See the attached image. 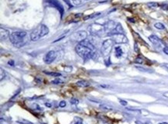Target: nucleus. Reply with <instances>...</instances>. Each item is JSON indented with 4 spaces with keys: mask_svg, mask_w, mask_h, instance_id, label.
Masks as SVG:
<instances>
[{
    "mask_svg": "<svg viewBox=\"0 0 168 124\" xmlns=\"http://www.w3.org/2000/svg\"><path fill=\"white\" fill-rule=\"evenodd\" d=\"M0 72H1V77H0V79H1V80H2V79H3V77H5L6 76V72L3 71V69H2V68H1V69H0Z\"/></svg>",
    "mask_w": 168,
    "mask_h": 124,
    "instance_id": "4be33fe9",
    "label": "nucleus"
},
{
    "mask_svg": "<svg viewBox=\"0 0 168 124\" xmlns=\"http://www.w3.org/2000/svg\"><path fill=\"white\" fill-rule=\"evenodd\" d=\"M17 122L20 124H33L32 122L26 120V119H20V120H17Z\"/></svg>",
    "mask_w": 168,
    "mask_h": 124,
    "instance_id": "f3484780",
    "label": "nucleus"
},
{
    "mask_svg": "<svg viewBox=\"0 0 168 124\" xmlns=\"http://www.w3.org/2000/svg\"><path fill=\"white\" fill-rule=\"evenodd\" d=\"M47 2H48L50 5L53 6V7H55V8L57 9V10L61 13V16L63 15L64 7H63V6L61 5V3L59 2L58 0H47Z\"/></svg>",
    "mask_w": 168,
    "mask_h": 124,
    "instance_id": "6e6552de",
    "label": "nucleus"
},
{
    "mask_svg": "<svg viewBox=\"0 0 168 124\" xmlns=\"http://www.w3.org/2000/svg\"><path fill=\"white\" fill-rule=\"evenodd\" d=\"M62 80H61V79H55V80H53V82H52V83L53 84H55V85H57V84H61V83H62Z\"/></svg>",
    "mask_w": 168,
    "mask_h": 124,
    "instance_id": "412c9836",
    "label": "nucleus"
},
{
    "mask_svg": "<svg viewBox=\"0 0 168 124\" xmlns=\"http://www.w3.org/2000/svg\"><path fill=\"white\" fill-rule=\"evenodd\" d=\"M8 64L10 65H12V66H13V65H14V61H9Z\"/></svg>",
    "mask_w": 168,
    "mask_h": 124,
    "instance_id": "2f4dec72",
    "label": "nucleus"
},
{
    "mask_svg": "<svg viewBox=\"0 0 168 124\" xmlns=\"http://www.w3.org/2000/svg\"><path fill=\"white\" fill-rule=\"evenodd\" d=\"M136 68H137L138 70H139V71H150L148 69H145V68H142V67L136 66Z\"/></svg>",
    "mask_w": 168,
    "mask_h": 124,
    "instance_id": "bb28decb",
    "label": "nucleus"
},
{
    "mask_svg": "<svg viewBox=\"0 0 168 124\" xmlns=\"http://www.w3.org/2000/svg\"><path fill=\"white\" fill-rule=\"evenodd\" d=\"M161 8L164 10H168V4H162Z\"/></svg>",
    "mask_w": 168,
    "mask_h": 124,
    "instance_id": "cd10ccee",
    "label": "nucleus"
},
{
    "mask_svg": "<svg viewBox=\"0 0 168 124\" xmlns=\"http://www.w3.org/2000/svg\"><path fill=\"white\" fill-rule=\"evenodd\" d=\"M154 26H155V27L158 30H164L165 29V26L161 23H155V24H154Z\"/></svg>",
    "mask_w": 168,
    "mask_h": 124,
    "instance_id": "dca6fc26",
    "label": "nucleus"
},
{
    "mask_svg": "<svg viewBox=\"0 0 168 124\" xmlns=\"http://www.w3.org/2000/svg\"><path fill=\"white\" fill-rule=\"evenodd\" d=\"M76 124H82V122H81V121H80V122H78Z\"/></svg>",
    "mask_w": 168,
    "mask_h": 124,
    "instance_id": "e433bc0d",
    "label": "nucleus"
},
{
    "mask_svg": "<svg viewBox=\"0 0 168 124\" xmlns=\"http://www.w3.org/2000/svg\"><path fill=\"white\" fill-rule=\"evenodd\" d=\"M136 63H139V64H143V60L141 59V58H137V59H136Z\"/></svg>",
    "mask_w": 168,
    "mask_h": 124,
    "instance_id": "c85d7f7f",
    "label": "nucleus"
},
{
    "mask_svg": "<svg viewBox=\"0 0 168 124\" xmlns=\"http://www.w3.org/2000/svg\"><path fill=\"white\" fill-rule=\"evenodd\" d=\"M77 54L84 60H88L92 58L95 54V47L93 44L85 39L81 42L78 43V45L75 47Z\"/></svg>",
    "mask_w": 168,
    "mask_h": 124,
    "instance_id": "f257e3e1",
    "label": "nucleus"
},
{
    "mask_svg": "<svg viewBox=\"0 0 168 124\" xmlns=\"http://www.w3.org/2000/svg\"><path fill=\"white\" fill-rule=\"evenodd\" d=\"M84 1V0H72V2H74V4H75V5H81Z\"/></svg>",
    "mask_w": 168,
    "mask_h": 124,
    "instance_id": "aec40b11",
    "label": "nucleus"
},
{
    "mask_svg": "<svg viewBox=\"0 0 168 124\" xmlns=\"http://www.w3.org/2000/svg\"><path fill=\"white\" fill-rule=\"evenodd\" d=\"M119 102L120 104H121L122 106H127V102L126 101H124V100H119Z\"/></svg>",
    "mask_w": 168,
    "mask_h": 124,
    "instance_id": "a878e982",
    "label": "nucleus"
},
{
    "mask_svg": "<svg viewBox=\"0 0 168 124\" xmlns=\"http://www.w3.org/2000/svg\"><path fill=\"white\" fill-rule=\"evenodd\" d=\"M88 37V34L86 31L84 30H81V31H78V32L74 33V34H72L71 36V39H72L74 41H76V42H81L83 40H85Z\"/></svg>",
    "mask_w": 168,
    "mask_h": 124,
    "instance_id": "39448f33",
    "label": "nucleus"
},
{
    "mask_svg": "<svg viewBox=\"0 0 168 124\" xmlns=\"http://www.w3.org/2000/svg\"><path fill=\"white\" fill-rule=\"evenodd\" d=\"M102 108L103 109V110H112V108H111V107L108 106H106V105H102Z\"/></svg>",
    "mask_w": 168,
    "mask_h": 124,
    "instance_id": "b1692460",
    "label": "nucleus"
},
{
    "mask_svg": "<svg viewBox=\"0 0 168 124\" xmlns=\"http://www.w3.org/2000/svg\"><path fill=\"white\" fill-rule=\"evenodd\" d=\"M67 103L65 101H61L60 103H59V106L61 107V108H64V107L66 106Z\"/></svg>",
    "mask_w": 168,
    "mask_h": 124,
    "instance_id": "5701e85b",
    "label": "nucleus"
},
{
    "mask_svg": "<svg viewBox=\"0 0 168 124\" xmlns=\"http://www.w3.org/2000/svg\"><path fill=\"white\" fill-rule=\"evenodd\" d=\"M163 96L166 97V98H168V92H165L164 94H163Z\"/></svg>",
    "mask_w": 168,
    "mask_h": 124,
    "instance_id": "f704fd0d",
    "label": "nucleus"
},
{
    "mask_svg": "<svg viewBox=\"0 0 168 124\" xmlns=\"http://www.w3.org/2000/svg\"><path fill=\"white\" fill-rule=\"evenodd\" d=\"M44 73L47 74H49L50 76H54V77H57V76H61V74L60 73H56V72H47V71H44Z\"/></svg>",
    "mask_w": 168,
    "mask_h": 124,
    "instance_id": "a211bd4d",
    "label": "nucleus"
},
{
    "mask_svg": "<svg viewBox=\"0 0 168 124\" xmlns=\"http://www.w3.org/2000/svg\"><path fill=\"white\" fill-rule=\"evenodd\" d=\"M124 34V29H123V26H122V25L120 24V23H118L117 26H115V29L111 31V33H109V34H108L109 36H113V35H115V34Z\"/></svg>",
    "mask_w": 168,
    "mask_h": 124,
    "instance_id": "f8f14e48",
    "label": "nucleus"
},
{
    "mask_svg": "<svg viewBox=\"0 0 168 124\" xmlns=\"http://www.w3.org/2000/svg\"><path fill=\"white\" fill-rule=\"evenodd\" d=\"M111 37H112V40L115 44H123L128 43L127 37L124 34H115V35L111 36Z\"/></svg>",
    "mask_w": 168,
    "mask_h": 124,
    "instance_id": "0eeeda50",
    "label": "nucleus"
},
{
    "mask_svg": "<svg viewBox=\"0 0 168 124\" xmlns=\"http://www.w3.org/2000/svg\"><path fill=\"white\" fill-rule=\"evenodd\" d=\"M26 32L25 31H16V32H13V34L10 35V41L14 46L17 47H20L24 45V42H23V39L26 37Z\"/></svg>",
    "mask_w": 168,
    "mask_h": 124,
    "instance_id": "f03ea898",
    "label": "nucleus"
},
{
    "mask_svg": "<svg viewBox=\"0 0 168 124\" xmlns=\"http://www.w3.org/2000/svg\"><path fill=\"white\" fill-rule=\"evenodd\" d=\"M88 30L91 34H93V35H99V34L105 31L104 26L100 24H96V23L91 25L88 27Z\"/></svg>",
    "mask_w": 168,
    "mask_h": 124,
    "instance_id": "423d86ee",
    "label": "nucleus"
},
{
    "mask_svg": "<svg viewBox=\"0 0 168 124\" xmlns=\"http://www.w3.org/2000/svg\"><path fill=\"white\" fill-rule=\"evenodd\" d=\"M100 86L101 88H103V89H108V88L110 87L109 86H106V85H101V86Z\"/></svg>",
    "mask_w": 168,
    "mask_h": 124,
    "instance_id": "7c9ffc66",
    "label": "nucleus"
},
{
    "mask_svg": "<svg viewBox=\"0 0 168 124\" xmlns=\"http://www.w3.org/2000/svg\"><path fill=\"white\" fill-rule=\"evenodd\" d=\"M149 40H150V42L152 43L154 46H156V47H160L163 45V42L161 41V40L155 35L150 36V37H149Z\"/></svg>",
    "mask_w": 168,
    "mask_h": 124,
    "instance_id": "9b49d317",
    "label": "nucleus"
},
{
    "mask_svg": "<svg viewBox=\"0 0 168 124\" xmlns=\"http://www.w3.org/2000/svg\"><path fill=\"white\" fill-rule=\"evenodd\" d=\"M0 37H1V40H6L8 37H10V32L7 30L1 28L0 29Z\"/></svg>",
    "mask_w": 168,
    "mask_h": 124,
    "instance_id": "ddd939ff",
    "label": "nucleus"
},
{
    "mask_svg": "<svg viewBox=\"0 0 168 124\" xmlns=\"http://www.w3.org/2000/svg\"><path fill=\"white\" fill-rule=\"evenodd\" d=\"M115 54L116 58H121L122 55H123V49L120 47H116L115 48Z\"/></svg>",
    "mask_w": 168,
    "mask_h": 124,
    "instance_id": "2eb2a0df",
    "label": "nucleus"
},
{
    "mask_svg": "<svg viewBox=\"0 0 168 124\" xmlns=\"http://www.w3.org/2000/svg\"><path fill=\"white\" fill-rule=\"evenodd\" d=\"M147 6L149 7H151V8H156V7H158L159 5L157 2H148Z\"/></svg>",
    "mask_w": 168,
    "mask_h": 124,
    "instance_id": "6ab92c4d",
    "label": "nucleus"
},
{
    "mask_svg": "<svg viewBox=\"0 0 168 124\" xmlns=\"http://www.w3.org/2000/svg\"><path fill=\"white\" fill-rule=\"evenodd\" d=\"M56 58H57V54H56V52L53 51V50H50V51H49L46 54L45 58H44V61L47 64H50L56 59Z\"/></svg>",
    "mask_w": 168,
    "mask_h": 124,
    "instance_id": "9d476101",
    "label": "nucleus"
},
{
    "mask_svg": "<svg viewBox=\"0 0 168 124\" xmlns=\"http://www.w3.org/2000/svg\"><path fill=\"white\" fill-rule=\"evenodd\" d=\"M76 85L78 86H79V87L81 88H85L88 87V86H89V82H88L87 81H84V80H81V81H78V82H76Z\"/></svg>",
    "mask_w": 168,
    "mask_h": 124,
    "instance_id": "4468645a",
    "label": "nucleus"
},
{
    "mask_svg": "<svg viewBox=\"0 0 168 124\" xmlns=\"http://www.w3.org/2000/svg\"><path fill=\"white\" fill-rule=\"evenodd\" d=\"M49 33V29L46 25H41L35 30L33 31L30 34V39L32 41H37L41 37H44Z\"/></svg>",
    "mask_w": 168,
    "mask_h": 124,
    "instance_id": "7ed1b4c3",
    "label": "nucleus"
},
{
    "mask_svg": "<svg viewBox=\"0 0 168 124\" xmlns=\"http://www.w3.org/2000/svg\"><path fill=\"white\" fill-rule=\"evenodd\" d=\"M113 44L114 41L112 40V39H108V40H105L104 41L102 47V51L104 56H108L109 54L111 48L113 47Z\"/></svg>",
    "mask_w": 168,
    "mask_h": 124,
    "instance_id": "20e7f679",
    "label": "nucleus"
},
{
    "mask_svg": "<svg viewBox=\"0 0 168 124\" xmlns=\"http://www.w3.org/2000/svg\"><path fill=\"white\" fill-rule=\"evenodd\" d=\"M167 70H168V69H167Z\"/></svg>",
    "mask_w": 168,
    "mask_h": 124,
    "instance_id": "4c0bfd02",
    "label": "nucleus"
},
{
    "mask_svg": "<svg viewBox=\"0 0 168 124\" xmlns=\"http://www.w3.org/2000/svg\"><path fill=\"white\" fill-rule=\"evenodd\" d=\"M64 2H66L68 4V6H69L70 7H71V3H70V2H69V0H64Z\"/></svg>",
    "mask_w": 168,
    "mask_h": 124,
    "instance_id": "473e14b6",
    "label": "nucleus"
},
{
    "mask_svg": "<svg viewBox=\"0 0 168 124\" xmlns=\"http://www.w3.org/2000/svg\"><path fill=\"white\" fill-rule=\"evenodd\" d=\"M158 124H168L167 122H160V123H158Z\"/></svg>",
    "mask_w": 168,
    "mask_h": 124,
    "instance_id": "c9c22d12",
    "label": "nucleus"
},
{
    "mask_svg": "<svg viewBox=\"0 0 168 124\" xmlns=\"http://www.w3.org/2000/svg\"><path fill=\"white\" fill-rule=\"evenodd\" d=\"M45 105H46V106H47V107H50H50H51V105H50V103H46Z\"/></svg>",
    "mask_w": 168,
    "mask_h": 124,
    "instance_id": "72a5a7b5",
    "label": "nucleus"
},
{
    "mask_svg": "<svg viewBox=\"0 0 168 124\" xmlns=\"http://www.w3.org/2000/svg\"><path fill=\"white\" fill-rule=\"evenodd\" d=\"M103 26L104 29H105V32L109 34V33H111V31L115 29V26H117V24L113 21V20H108V21L106 22Z\"/></svg>",
    "mask_w": 168,
    "mask_h": 124,
    "instance_id": "1a4fd4ad",
    "label": "nucleus"
},
{
    "mask_svg": "<svg viewBox=\"0 0 168 124\" xmlns=\"http://www.w3.org/2000/svg\"><path fill=\"white\" fill-rule=\"evenodd\" d=\"M71 104H78V102H78V100H77L76 98H71Z\"/></svg>",
    "mask_w": 168,
    "mask_h": 124,
    "instance_id": "393cba45",
    "label": "nucleus"
},
{
    "mask_svg": "<svg viewBox=\"0 0 168 124\" xmlns=\"http://www.w3.org/2000/svg\"><path fill=\"white\" fill-rule=\"evenodd\" d=\"M163 52H164V53L168 55V47H163Z\"/></svg>",
    "mask_w": 168,
    "mask_h": 124,
    "instance_id": "c756f323",
    "label": "nucleus"
}]
</instances>
